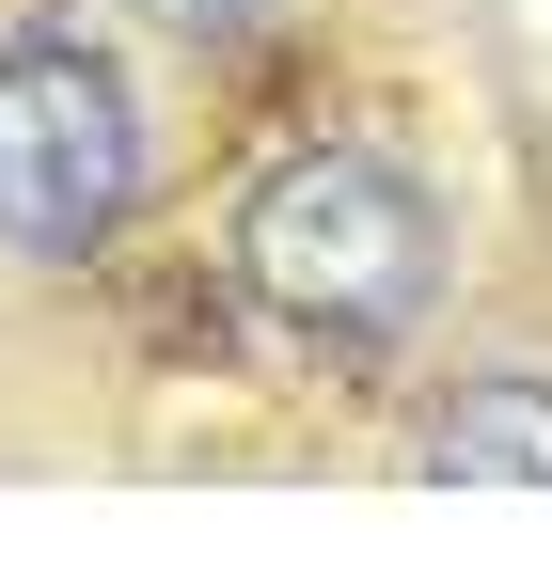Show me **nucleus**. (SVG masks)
I'll return each instance as SVG.
<instances>
[{"label":"nucleus","instance_id":"nucleus-1","mask_svg":"<svg viewBox=\"0 0 552 567\" xmlns=\"http://www.w3.org/2000/svg\"><path fill=\"white\" fill-rule=\"evenodd\" d=\"M237 284H253V316L316 347V363H395L410 331L442 316V205L427 174H395L364 158V142H300V158H268L253 205H237Z\"/></svg>","mask_w":552,"mask_h":567},{"label":"nucleus","instance_id":"nucleus-3","mask_svg":"<svg viewBox=\"0 0 552 567\" xmlns=\"http://www.w3.org/2000/svg\"><path fill=\"white\" fill-rule=\"evenodd\" d=\"M410 457L442 488H552V379H458Z\"/></svg>","mask_w":552,"mask_h":567},{"label":"nucleus","instance_id":"nucleus-4","mask_svg":"<svg viewBox=\"0 0 552 567\" xmlns=\"http://www.w3.org/2000/svg\"><path fill=\"white\" fill-rule=\"evenodd\" d=\"M126 17H143L159 48H205V63H222V48H268V32H285V0H126Z\"/></svg>","mask_w":552,"mask_h":567},{"label":"nucleus","instance_id":"nucleus-2","mask_svg":"<svg viewBox=\"0 0 552 567\" xmlns=\"http://www.w3.org/2000/svg\"><path fill=\"white\" fill-rule=\"evenodd\" d=\"M143 221V95L95 32H0V252L95 268Z\"/></svg>","mask_w":552,"mask_h":567}]
</instances>
